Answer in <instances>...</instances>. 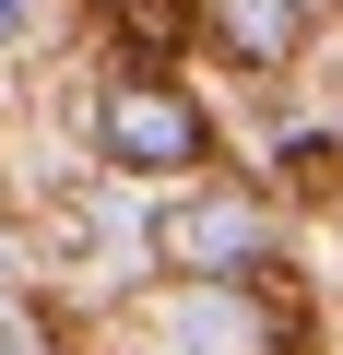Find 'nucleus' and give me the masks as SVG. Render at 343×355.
<instances>
[{"mask_svg":"<svg viewBox=\"0 0 343 355\" xmlns=\"http://www.w3.org/2000/svg\"><path fill=\"white\" fill-rule=\"evenodd\" d=\"M142 249H154L166 272H190V284H249V272L272 261V214H261L249 190H178V202L142 225Z\"/></svg>","mask_w":343,"mask_h":355,"instance_id":"2","label":"nucleus"},{"mask_svg":"<svg viewBox=\"0 0 343 355\" xmlns=\"http://www.w3.org/2000/svg\"><path fill=\"white\" fill-rule=\"evenodd\" d=\"M36 36V0H0V48H24Z\"/></svg>","mask_w":343,"mask_h":355,"instance_id":"5","label":"nucleus"},{"mask_svg":"<svg viewBox=\"0 0 343 355\" xmlns=\"http://www.w3.org/2000/svg\"><path fill=\"white\" fill-rule=\"evenodd\" d=\"M95 142H107V166H118V178H190V166L213 154V119H202L178 83L118 71V83L95 95Z\"/></svg>","mask_w":343,"mask_h":355,"instance_id":"1","label":"nucleus"},{"mask_svg":"<svg viewBox=\"0 0 343 355\" xmlns=\"http://www.w3.org/2000/svg\"><path fill=\"white\" fill-rule=\"evenodd\" d=\"M0 284H12V237H0Z\"/></svg>","mask_w":343,"mask_h":355,"instance_id":"6","label":"nucleus"},{"mask_svg":"<svg viewBox=\"0 0 343 355\" xmlns=\"http://www.w3.org/2000/svg\"><path fill=\"white\" fill-rule=\"evenodd\" d=\"M213 36H225L249 71H284L296 36H308V0H213Z\"/></svg>","mask_w":343,"mask_h":355,"instance_id":"4","label":"nucleus"},{"mask_svg":"<svg viewBox=\"0 0 343 355\" xmlns=\"http://www.w3.org/2000/svg\"><path fill=\"white\" fill-rule=\"evenodd\" d=\"M178 343H190V355H284V331H272L237 284H190V296H178Z\"/></svg>","mask_w":343,"mask_h":355,"instance_id":"3","label":"nucleus"}]
</instances>
